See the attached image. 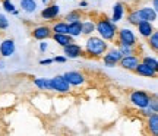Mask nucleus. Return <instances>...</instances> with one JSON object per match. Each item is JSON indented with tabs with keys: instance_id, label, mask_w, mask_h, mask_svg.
<instances>
[{
	"instance_id": "nucleus-1",
	"label": "nucleus",
	"mask_w": 158,
	"mask_h": 136,
	"mask_svg": "<svg viewBox=\"0 0 158 136\" xmlns=\"http://www.w3.org/2000/svg\"><path fill=\"white\" fill-rule=\"evenodd\" d=\"M91 16L95 23V31L98 32V35L107 43H113L118 29L116 27V22H113L106 13H101V12H94L91 13Z\"/></svg>"
},
{
	"instance_id": "nucleus-2",
	"label": "nucleus",
	"mask_w": 158,
	"mask_h": 136,
	"mask_svg": "<svg viewBox=\"0 0 158 136\" xmlns=\"http://www.w3.org/2000/svg\"><path fill=\"white\" fill-rule=\"evenodd\" d=\"M108 50L107 41L102 40L101 37H89L85 43L84 57L89 60H101L102 54Z\"/></svg>"
},
{
	"instance_id": "nucleus-3",
	"label": "nucleus",
	"mask_w": 158,
	"mask_h": 136,
	"mask_svg": "<svg viewBox=\"0 0 158 136\" xmlns=\"http://www.w3.org/2000/svg\"><path fill=\"white\" fill-rule=\"evenodd\" d=\"M114 45L118 44H126V45H138V40H136L133 31L129 28H120L117 29L116 38L113 40Z\"/></svg>"
},
{
	"instance_id": "nucleus-4",
	"label": "nucleus",
	"mask_w": 158,
	"mask_h": 136,
	"mask_svg": "<svg viewBox=\"0 0 158 136\" xmlns=\"http://www.w3.org/2000/svg\"><path fill=\"white\" fill-rule=\"evenodd\" d=\"M149 98H151V94H148L145 91H132L129 97V101L135 105L138 110L141 108H147L148 104H149Z\"/></svg>"
},
{
	"instance_id": "nucleus-5",
	"label": "nucleus",
	"mask_w": 158,
	"mask_h": 136,
	"mask_svg": "<svg viewBox=\"0 0 158 136\" xmlns=\"http://www.w3.org/2000/svg\"><path fill=\"white\" fill-rule=\"evenodd\" d=\"M120 59H122V53L118 51L117 47H116V48H111V50H107L101 57V60L104 62V64L108 66V68L117 66V63Z\"/></svg>"
},
{
	"instance_id": "nucleus-6",
	"label": "nucleus",
	"mask_w": 158,
	"mask_h": 136,
	"mask_svg": "<svg viewBox=\"0 0 158 136\" xmlns=\"http://www.w3.org/2000/svg\"><path fill=\"white\" fill-rule=\"evenodd\" d=\"M50 85H51V91H56V92H60V94H64V92H69V91H70V85H69L68 80L64 79L63 75H59V76L51 78Z\"/></svg>"
},
{
	"instance_id": "nucleus-7",
	"label": "nucleus",
	"mask_w": 158,
	"mask_h": 136,
	"mask_svg": "<svg viewBox=\"0 0 158 136\" xmlns=\"http://www.w3.org/2000/svg\"><path fill=\"white\" fill-rule=\"evenodd\" d=\"M51 34H53V31L48 25H38V27H34L31 29V37L37 41L48 40V38H51Z\"/></svg>"
},
{
	"instance_id": "nucleus-8",
	"label": "nucleus",
	"mask_w": 158,
	"mask_h": 136,
	"mask_svg": "<svg viewBox=\"0 0 158 136\" xmlns=\"http://www.w3.org/2000/svg\"><path fill=\"white\" fill-rule=\"evenodd\" d=\"M139 62H141V57H138V56H122V59L118 60L117 64L122 69L133 73V70H135L136 66L139 64Z\"/></svg>"
},
{
	"instance_id": "nucleus-9",
	"label": "nucleus",
	"mask_w": 158,
	"mask_h": 136,
	"mask_svg": "<svg viewBox=\"0 0 158 136\" xmlns=\"http://www.w3.org/2000/svg\"><path fill=\"white\" fill-rule=\"evenodd\" d=\"M63 53L64 56L69 59H78V57H84V47H81L76 43H69V44L63 45Z\"/></svg>"
},
{
	"instance_id": "nucleus-10",
	"label": "nucleus",
	"mask_w": 158,
	"mask_h": 136,
	"mask_svg": "<svg viewBox=\"0 0 158 136\" xmlns=\"http://www.w3.org/2000/svg\"><path fill=\"white\" fill-rule=\"evenodd\" d=\"M133 73L139 75V76H143V78H152V79H155L158 76V70L151 68V66H148V64H145V63L139 62V64L133 70Z\"/></svg>"
},
{
	"instance_id": "nucleus-11",
	"label": "nucleus",
	"mask_w": 158,
	"mask_h": 136,
	"mask_svg": "<svg viewBox=\"0 0 158 136\" xmlns=\"http://www.w3.org/2000/svg\"><path fill=\"white\" fill-rule=\"evenodd\" d=\"M64 79L69 82V85L72 86H79V85H84L85 84V76L84 73L81 72H76V70H70V72H66L63 75Z\"/></svg>"
},
{
	"instance_id": "nucleus-12",
	"label": "nucleus",
	"mask_w": 158,
	"mask_h": 136,
	"mask_svg": "<svg viewBox=\"0 0 158 136\" xmlns=\"http://www.w3.org/2000/svg\"><path fill=\"white\" fill-rule=\"evenodd\" d=\"M13 53H15L13 38H5L0 41V57H10Z\"/></svg>"
},
{
	"instance_id": "nucleus-13",
	"label": "nucleus",
	"mask_w": 158,
	"mask_h": 136,
	"mask_svg": "<svg viewBox=\"0 0 158 136\" xmlns=\"http://www.w3.org/2000/svg\"><path fill=\"white\" fill-rule=\"evenodd\" d=\"M59 12H60L59 5H56V3H50V5H47L44 9L41 10V18L45 19V21H54V19L59 16Z\"/></svg>"
},
{
	"instance_id": "nucleus-14",
	"label": "nucleus",
	"mask_w": 158,
	"mask_h": 136,
	"mask_svg": "<svg viewBox=\"0 0 158 136\" xmlns=\"http://www.w3.org/2000/svg\"><path fill=\"white\" fill-rule=\"evenodd\" d=\"M136 28H138V32H139V35H141L142 38H145V40H147L148 37H149V35H151L154 31H155L152 22H149V21H141V22L136 25Z\"/></svg>"
},
{
	"instance_id": "nucleus-15",
	"label": "nucleus",
	"mask_w": 158,
	"mask_h": 136,
	"mask_svg": "<svg viewBox=\"0 0 158 136\" xmlns=\"http://www.w3.org/2000/svg\"><path fill=\"white\" fill-rule=\"evenodd\" d=\"M138 15L141 18V21H149L155 22L157 21V10L154 7H138Z\"/></svg>"
},
{
	"instance_id": "nucleus-16",
	"label": "nucleus",
	"mask_w": 158,
	"mask_h": 136,
	"mask_svg": "<svg viewBox=\"0 0 158 136\" xmlns=\"http://www.w3.org/2000/svg\"><path fill=\"white\" fill-rule=\"evenodd\" d=\"M147 127L149 135H158V113H151L149 116H147Z\"/></svg>"
},
{
	"instance_id": "nucleus-17",
	"label": "nucleus",
	"mask_w": 158,
	"mask_h": 136,
	"mask_svg": "<svg viewBox=\"0 0 158 136\" xmlns=\"http://www.w3.org/2000/svg\"><path fill=\"white\" fill-rule=\"evenodd\" d=\"M51 38L56 41L59 45H66L69 44V43H73V37L72 35H69V34H59V32H53L51 34Z\"/></svg>"
},
{
	"instance_id": "nucleus-18",
	"label": "nucleus",
	"mask_w": 158,
	"mask_h": 136,
	"mask_svg": "<svg viewBox=\"0 0 158 136\" xmlns=\"http://www.w3.org/2000/svg\"><path fill=\"white\" fill-rule=\"evenodd\" d=\"M82 19H85V13L82 10H79V9H76V10H70L69 13H66V16H64V21H66L68 23L78 22V21H82Z\"/></svg>"
},
{
	"instance_id": "nucleus-19",
	"label": "nucleus",
	"mask_w": 158,
	"mask_h": 136,
	"mask_svg": "<svg viewBox=\"0 0 158 136\" xmlns=\"http://www.w3.org/2000/svg\"><path fill=\"white\" fill-rule=\"evenodd\" d=\"M126 10H127V22L130 23V25H133V27H136L138 23L141 22V18H139V15H138V7H124Z\"/></svg>"
},
{
	"instance_id": "nucleus-20",
	"label": "nucleus",
	"mask_w": 158,
	"mask_h": 136,
	"mask_svg": "<svg viewBox=\"0 0 158 136\" xmlns=\"http://www.w3.org/2000/svg\"><path fill=\"white\" fill-rule=\"evenodd\" d=\"M123 12H124V5L122 2H117L116 5L113 6V16L110 18L113 22H118L122 16H123Z\"/></svg>"
},
{
	"instance_id": "nucleus-21",
	"label": "nucleus",
	"mask_w": 158,
	"mask_h": 136,
	"mask_svg": "<svg viewBox=\"0 0 158 136\" xmlns=\"http://www.w3.org/2000/svg\"><path fill=\"white\" fill-rule=\"evenodd\" d=\"M81 31H82V21L68 23V34L69 35H72V37H79V35H81Z\"/></svg>"
},
{
	"instance_id": "nucleus-22",
	"label": "nucleus",
	"mask_w": 158,
	"mask_h": 136,
	"mask_svg": "<svg viewBox=\"0 0 158 136\" xmlns=\"http://www.w3.org/2000/svg\"><path fill=\"white\" fill-rule=\"evenodd\" d=\"M94 31H95V23H94L92 19L82 21V31H81V34L82 35H92Z\"/></svg>"
},
{
	"instance_id": "nucleus-23",
	"label": "nucleus",
	"mask_w": 158,
	"mask_h": 136,
	"mask_svg": "<svg viewBox=\"0 0 158 136\" xmlns=\"http://www.w3.org/2000/svg\"><path fill=\"white\" fill-rule=\"evenodd\" d=\"M21 7L27 13H34L37 10V2L35 0H21Z\"/></svg>"
},
{
	"instance_id": "nucleus-24",
	"label": "nucleus",
	"mask_w": 158,
	"mask_h": 136,
	"mask_svg": "<svg viewBox=\"0 0 158 136\" xmlns=\"http://www.w3.org/2000/svg\"><path fill=\"white\" fill-rule=\"evenodd\" d=\"M53 32H59V34H68V22L66 21H57L50 27Z\"/></svg>"
},
{
	"instance_id": "nucleus-25",
	"label": "nucleus",
	"mask_w": 158,
	"mask_h": 136,
	"mask_svg": "<svg viewBox=\"0 0 158 136\" xmlns=\"http://www.w3.org/2000/svg\"><path fill=\"white\" fill-rule=\"evenodd\" d=\"M147 43H148V47H149L154 53H157V51H158V32H157V31H154L152 34L148 37Z\"/></svg>"
},
{
	"instance_id": "nucleus-26",
	"label": "nucleus",
	"mask_w": 158,
	"mask_h": 136,
	"mask_svg": "<svg viewBox=\"0 0 158 136\" xmlns=\"http://www.w3.org/2000/svg\"><path fill=\"white\" fill-rule=\"evenodd\" d=\"M34 85L38 89H44V91H51V85H50V79H45V78H37L34 79Z\"/></svg>"
},
{
	"instance_id": "nucleus-27",
	"label": "nucleus",
	"mask_w": 158,
	"mask_h": 136,
	"mask_svg": "<svg viewBox=\"0 0 158 136\" xmlns=\"http://www.w3.org/2000/svg\"><path fill=\"white\" fill-rule=\"evenodd\" d=\"M141 62L145 63V64H148V66H151V68L157 69L158 70V62L155 57H149V56H142L141 57Z\"/></svg>"
},
{
	"instance_id": "nucleus-28",
	"label": "nucleus",
	"mask_w": 158,
	"mask_h": 136,
	"mask_svg": "<svg viewBox=\"0 0 158 136\" xmlns=\"http://www.w3.org/2000/svg\"><path fill=\"white\" fill-rule=\"evenodd\" d=\"M2 5H3L6 12H12V13H15V15L18 13V12L15 10V6H13V3H12L10 0H2Z\"/></svg>"
},
{
	"instance_id": "nucleus-29",
	"label": "nucleus",
	"mask_w": 158,
	"mask_h": 136,
	"mask_svg": "<svg viewBox=\"0 0 158 136\" xmlns=\"http://www.w3.org/2000/svg\"><path fill=\"white\" fill-rule=\"evenodd\" d=\"M7 28H9V21L6 19L3 13H0V31H5Z\"/></svg>"
},
{
	"instance_id": "nucleus-30",
	"label": "nucleus",
	"mask_w": 158,
	"mask_h": 136,
	"mask_svg": "<svg viewBox=\"0 0 158 136\" xmlns=\"http://www.w3.org/2000/svg\"><path fill=\"white\" fill-rule=\"evenodd\" d=\"M53 62H59V63H64L66 62V57H54Z\"/></svg>"
},
{
	"instance_id": "nucleus-31",
	"label": "nucleus",
	"mask_w": 158,
	"mask_h": 136,
	"mask_svg": "<svg viewBox=\"0 0 158 136\" xmlns=\"http://www.w3.org/2000/svg\"><path fill=\"white\" fill-rule=\"evenodd\" d=\"M41 64H50V63H53V59H47V60H41Z\"/></svg>"
},
{
	"instance_id": "nucleus-32",
	"label": "nucleus",
	"mask_w": 158,
	"mask_h": 136,
	"mask_svg": "<svg viewBox=\"0 0 158 136\" xmlns=\"http://www.w3.org/2000/svg\"><path fill=\"white\" fill-rule=\"evenodd\" d=\"M40 50H41V51L47 50V43H41V45H40Z\"/></svg>"
},
{
	"instance_id": "nucleus-33",
	"label": "nucleus",
	"mask_w": 158,
	"mask_h": 136,
	"mask_svg": "<svg viewBox=\"0 0 158 136\" xmlns=\"http://www.w3.org/2000/svg\"><path fill=\"white\" fill-rule=\"evenodd\" d=\"M81 6H82V7H85V6H86V0H84V2H81Z\"/></svg>"
},
{
	"instance_id": "nucleus-34",
	"label": "nucleus",
	"mask_w": 158,
	"mask_h": 136,
	"mask_svg": "<svg viewBox=\"0 0 158 136\" xmlns=\"http://www.w3.org/2000/svg\"><path fill=\"white\" fill-rule=\"evenodd\" d=\"M43 3H45V5H47V3H48V0H43Z\"/></svg>"
},
{
	"instance_id": "nucleus-35",
	"label": "nucleus",
	"mask_w": 158,
	"mask_h": 136,
	"mask_svg": "<svg viewBox=\"0 0 158 136\" xmlns=\"http://www.w3.org/2000/svg\"><path fill=\"white\" fill-rule=\"evenodd\" d=\"M86 2H92V0H86Z\"/></svg>"
}]
</instances>
